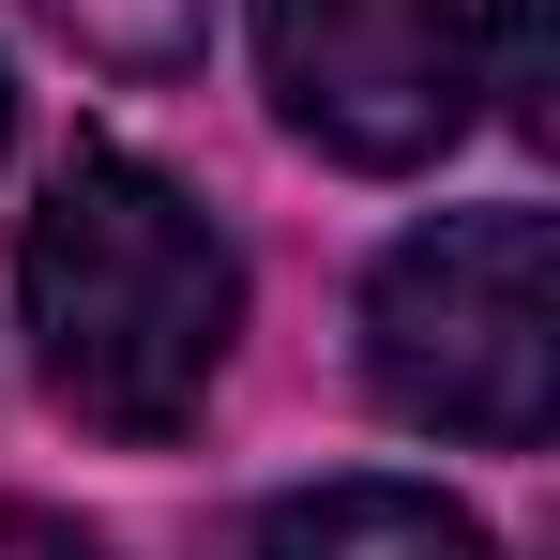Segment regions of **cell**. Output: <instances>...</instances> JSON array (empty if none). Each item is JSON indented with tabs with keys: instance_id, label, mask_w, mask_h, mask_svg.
I'll return each instance as SVG.
<instances>
[{
	"instance_id": "cell-1",
	"label": "cell",
	"mask_w": 560,
	"mask_h": 560,
	"mask_svg": "<svg viewBox=\"0 0 560 560\" xmlns=\"http://www.w3.org/2000/svg\"><path fill=\"white\" fill-rule=\"evenodd\" d=\"M15 318H31L46 394L92 440H183L228 334H243V258L167 167L77 137L15 228Z\"/></svg>"
},
{
	"instance_id": "cell-6",
	"label": "cell",
	"mask_w": 560,
	"mask_h": 560,
	"mask_svg": "<svg viewBox=\"0 0 560 560\" xmlns=\"http://www.w3.org/2000/svg\"><path fill=\"white\" fill-rule=\"evenodd\" d=\"M500 121L515 137H560V46H546V0H500Z\"/></svg>"
},
{
	"instance_id": "cell-2",
	"label": "cell",
	"mask_w": 560,
	"mask_h": 560,
	"mask_svg": "<svg viewBox=\"0 0 560 560\" xmlns=\"http://www.w3.org/2000/svg\"><path fill=\"white\" fill-rule=\"evenodd\" d=\"M364 378L394 424L530 455L560 409V228L546 212H440L364 288Z\"/></svg>"
},
{
	"instance_id": "cell-7",
	"label": "cell",
	"mask_w": 560,
	"mask_h": 560,
	"mask_svg": "<svg viewBox=\"0 0 560 560\" xmlns=\"http://www.w3.org/2000/svg\"><path fill=\"white\" fill-rule=\"evenodd\" d=\"M0 560H106V546L61 530V515H31V500H0Z\"/></svg>"
},
{
	"instance_id": "cell-5",
	"label": "cell",
	"mask_w": 560,
	"mask_h": 560,
	"mask_svg": "<svg viewBox=\"0 0 560 560\" xmlns=\"http://www.w3.org/2000/svg\"><path fill=\"white\" fill-rule=\"evenodd\" d=\"M77 61H106V77H183L197 31H212V0H31Z\"/></svg>"
},
{
	"instance_id": "cell-4",
	"label": "cell",
	"mask_w": 560,
	"mask_h": 560,
	"mask_svg": "<svg viewBox=\"0 0 560 560\" xmlns=\"http://www.w3.org/2000/svg\"><path fill=\"white\" fill-rule=\"evenodd\" d=\"M258 560H500V546L424 485H303V500H273Z\"/></svg>"
},
{
	"instance_id": "cell-8",
	"label": "cell",
	"mask_w": 560,
	"mask_h": 560,
	"mask_svg": "<svg viewBox=\"0 0 560 560\" xmlns=\"http://www.w3.org/2000/svg\"><path fill=\"white\" fill-rule=\"evenodd\" d=\"M0 152H15V77H0Z\"/></svg>"
},
{
	"instance_id": "cell-3",
	"label": "cell",
	"mask_w": 560,
	"mask_h": 560,
	"mask_svg": "<svg viewBox=\"0 0 560 560\" xmlns=\"http://www.w3.org/2000/svg\"><path fill=\"white\" fill-rule=\"evenodd\" d=\"M258 61L303 152L334 167H440L469 137V0H258Z\"/></svg>"
}]
</instances>
